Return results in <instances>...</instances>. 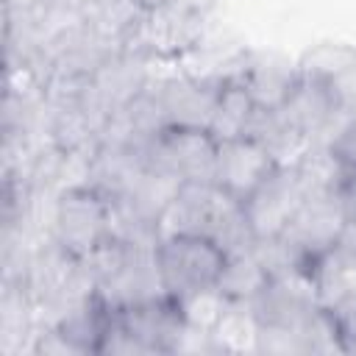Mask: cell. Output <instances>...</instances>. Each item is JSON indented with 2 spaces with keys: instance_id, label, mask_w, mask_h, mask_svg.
Returning a JSON list of instances; mask_svg holds the SVG:
<instances>
[{
  "instance_id": "6da1fadb",
  "label": "cell",
  "mask_w": 356,
  "mask_h": 356,
  "mask_svg": "<svg viewBox=\"0 0 356 356\" xmlns=\"http://www.w3.org/2000/svg\"><path fill=\"white\" fill-rule=\"evenodd\" d=\"M161 236L170 234H197L222 248L225 256L253 250L259 236L250 228L242 200L228 195L214 181L181 184L170 206L159 220Z\"/></svg>"
},
{
  "instance_id": "7a4b0ae2",
  "label": "cell",
  "mask_w": 356,
  "mask_h": 356,
  "mask_svg": "<svg viewBox=\"0 0 356 356\" xmlns=\"http://www.w3.org/2000/svg\"><path fill=\"white\" fill-rule=\"evenodd\" d=\"M209 31V11L197 0H161L142 6L120 39V53L150 64L192 56Z\"/></svg>"
},
{
  "instance_id": "3957f363",
  "label": "cell",
  "mask_w": 356,
  "mask_h": 356,
  "mask_svg": "<svg viewBox=\"0 0 356 356\" xmlns=\"http://www.w3.org/2000/svg\"><path fill=\"white\" fill-rule=\"evenodd\" d=\"M111 200L86 181L64 186L53 200L50 242L83 259L108 239Z\"/></svg>"
},
{
  "instance_id": "277c9868",
  "label": "cell",
  "mask_w": 356,
  "mask_h": 356,
  "mask_svg": "<svg viewBox=\"0 0 356 356\" xmlns=\"http://www.w3.org/2000/svg\"><path fill=\"white\" fill-rule=\"evenodd\" d=\"M156 261L170 298L186 300L217 286L225 253L217 242L197 234H170L156 245Z\"/></svg>"
},
{
  "instance_id": "5b68a950",
  "label": "cell",
  "mask_w": 356,
  "mask_h": 356,
  "mask_svg": "<svg viewBox=\"0 0 356 356\" xmlns=\"http://www.w3.org/2000/svg\"><path fill=\"white\" fill-rule=\"evenodd\" d=\"M217 150L220 142L203 128H164L147 145V161L178 184H206L214 181Z\"/></svg>"
},
{
  "instance_id": "8992f818",
  "label": "cell",
  "mask_w": 356,
  "mask_h": 356,
  "mask_svg": "<svg viewBox=\"0 0 356 356\" xmlns=\"http://www.w3.org/2000/svg\"><path fill=\"white\" fill-rule=\"evenodd\" d=\"M225 83V72H178L153 83L167 128H203L209 131L220 92Z\"/></svg>"
},
{
  "instance_id": "52a82bcc",
  "label": "cell",
  "mask_w": 356,
  "mask_h": 356,
  "mask_svg": "<svg viewBox=\"0 0 356 356\" xmlns=\"http://www.w3.org/2000/svg\"><path fill=\"white\" fill-rule=\"evenodd\" d=\"M348 228V211L342 195H314L306 197L281 239L289 245L295 259L303 267H314V261L331 250Z\"/></svg>"
},
{
  "instance_id": "ba28073f",
  "label": "cell",
  "mask_w": 356,
  "mask_h": 356,
  "mask_svg": "<svg viewBox=\"0 0 356 356\" xmlns=\"http://www.w3.org/2000/svg\"><path fill=\"white\" fill-rule=\"evenodd\" d=\"M150 83L153 81H150L147 64L117 50L92 75H86L81 81L78 100L106 125L111 120V114H117L122 106H128Z\"/></svg>"
},
{
  "instance_id": "9c48e42d",
  "label": "cell",
  "mask_w": 356,
  "mask_h": 356,
  "mask_svg": "<svg viewBox=\"0 0 356 356\" xmlns=\"http://www.w3.org/2000/svg\"><path fill=\"white\" fill-rule=\"evenodd\" d=\"M114 323L122 334H128L134 342L145 348L147 356L159 353H175L184 331H186V314L181 300L161 295L150 298L125 309H114Z\"/></svg>"
},
{
  "instance_id": "30bf717a",
  "label": "cell",
  "mask_w": 356,
  "mask_h": 356,
  "mask_svg": "<svg viewBox=\"0 0 356 356\" xmlns=\"http://www.w3.org/2000/svg\"><path fill=\"white\" fill-rule=\"evenodd\" d=\"M306 192L292 170V164H281L253 195L242 200L250 228L259 239H273L286 231L298 209L303 206Z\"/></svg>"
},
{
  "instance_id": "8fae6325",
  "label": "cell",
  "mask_w": 356,
  "mask_h": 356,
  "mask_svg": "<svg viewBox=\"0 0 356 356\" xmlns=\"http://www.w3.org/2000/svg\"><path fill=\"white\" fill-rule=\"evenodd\" d=\"M225 72L245 86L259 108H278L298 81V61L270 50H245Z\"/></svg>"
},
{
  "instance_id": "7c38bea8",
  "label": "cell",
  "mask_w": 356,
  "mask_h": 356,
  "mask_svg": "<svg viewBox=\"0 0 356 356\" xmlns=\"http://www.w3.org/2000/svg\"><path fill=\"white\" fill-rule=\"evenodd\" d=\"M284 161H278L264 145H259L250 136L220 142L217 150V167H214V184L222 186L236 200H245L253 195Z\"/></svg>"
},
{
  "instance_id": "4fadbf2b",
  "label": "cell",
  "mask_w": 356,
  "mask_h": 356,
  "mask_svg": "<svg viewBox=\"0 0 356 356\" xmlns=\"http://www.w3.org/2000/svg\"><path fill=\"white\" fill-rule=\"evenodd\" d=\"M312 281L317 303L328 314L337 320L356 317V239L342 234V239L314 261Z\"/></svg>"
},
{
  "instance_id": "5bb4252c",
  "label": "cell",
  "mask_w": 356,
  "mask_h": 356,
  "mask_svg": "<svg viewBox=\"0 0 356 356\" xmlns=\"http://www.w3.org/2000/svg\"><path fill=\"white\" fill-rule=\"evenodd\" d=\"M289 164L300 181L306 197L342 195L345 186L356 178L353 164L345 159V153L337 145H306Z\"/></svg>"
},
{
  "instance_id": "9a60e30c",
  "label": "cell",
  "mask_w": 356,
  "mask_h": 356,
  "mask_svg": "<svg viewBox=\"0 0 356 356\" xmlns=\"http://www.w3.org/2000/svg\"><path fill=\"white\" fill-rule=\"evenodd\" d=\"M111 323H114V309L103 303L95 292H89L47 325H53L75 348L78 356H89V353H100L111 331Z\"/></svg>"
},
{
  "instance_id": "2e32d148",
  "label": "cell",
  "mask_w": 356,
  "mask_h": 356,
  "mask_svg": "<svg viewBox=\"0 0 356 356\" xmlns=\"http://www.w3.org/2000/svg\"><path fill=\"white\" fill-rule=\"evenodd\" d=\"M267 281H270V270L261 264V259L256 256V248H253L245 253L225 256L222 273L217 278V292L234 303H253L259 298V292L267 286Z\"/></svg>"
},
{
  "instance_id": "e0dca14e",
  "label": "cell",
  "mask_w": 356,
  "mask_h": 356,
  "mask_svg": "<svg viewBox=\"0 0 356 356\" xmlns=\"http://www.w3.org/2000/svg\"><path fill=\"white\" fill-rule=\"evenodd\" d=\"M256 108L259 106L250 100V95L245 92V86L225 72V83H222V92H220V100H217V108H214L209 134L217 142H228V139L245 136L248 128H250V120H253Z\"/></svg>"
},
{
  "instance_id": "ac0fdd59",
  "label": "cell",
  "mask_w": 356,
  "mask_h": 356,
  "mask_svg": "<svg viewBox=\"0 0 356 356\" xmlns=\"http://www.w3.org/2000/svg\"><path fill=\"white\" fill-rule=\"evenodd\" d=\"M245 136H250L259 145H264L284 164H289L306 147L303 134L289 122V117L281 108H256Z\"/></svg>"
},
{
  "instance_id": "d6986e66",
  "label": "cell",
  "mask_w": 356,
  "mask_h": 356,
  "mask_svg": "<svg viewBox=\"0 0 356 356\" xmlns=\"http://www.w3.org/2000/svg\"><path fill=\"white\" fill-rule=\"evenodd\" d=\"M337 147L345 153V159L353 164V170H356V120H353V125L345 131V136L337 142Z\"/></svg>"
},
{
  "instance_id": "ffe728a7",
  "label": "cell",
  "mask_w": 356,
  "mask_h": 356,
  "mask_svg": "<svg viewBox=\"0 0 356 356\" xmlns=\"http://www.w3.org/2000/svg\"><path fill=\"white\" fill-rule=\"evenodd\" d=\"M139 6H150V3H161V0H136Z\"/></svg>"
}]
</instances>
